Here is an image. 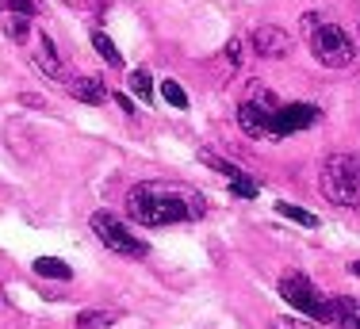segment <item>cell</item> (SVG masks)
Returning a JSON list of instances; mask_svg holds the SVG:
<instances>
[{"mask_svg": "<svg viewBox=\"0 0 360 329\" xmlns=\"http://www.w3.org/2000/svg\"><path fill=\"white\" fill-rule=\"evenodd\" d=\"M207 203L195 188L173 180H142L127 192V214L139 226H176V222L203 219Z\"/></svg>", "mask_w": 360, "mask_h": 329, "instance_id": "cell-1", "label": "cell"}, {"mask_svg": "<svg viewBox=\"0 0 360 329\" xmlns=\"http://www.w3.org/2000/svg\"><path fill=\"white\" fill-rule=\"evenodd\" d=\"M319 192L333 207H360V153H330L319 172Z\"/></svg>", "mask_w": 360, "mask_h": 329, "instance_id": "cell-2", "label": "cell"}, {"mask_svg": "<svg viewBox=\"0 0 360 329\" xmlns=\"http://www.w3.org/2000/svg\"><path fill=\"white\" fill-rule=\"evenodd\" d=\"M311 54H314V62L326 65V69H345V65L356 62L353 39H349L345 27H338V23H319V27L311 31Z\"/></svg>", "mask_w": 360, "mask_h": 329, "instance_id": "cell-3", "label": "cell"}, {"mask_svg": "<svg viewBox=\"0 0 360 329\" xmlns=\"http://www.w3.org/2000/svg\"><path fill=\"white\" fill-rule=\"evenodd\" d=\"M92 233H96L111 253H119V257H131V261L150 257V245H146L139 233H131V226L119 222V214H111V211H96V214H92Z\"/></svg>", "mask_w": 360, "mask_h": 329, "instance_id": "cell-4", "label": "cell"}, {"mask_svg": "<svg viewBox=\"0 0 360 329\" xmlns=\"http://www.w3.org/2000/svg\"><path fill=\"white\" fill-rule=\"evenodd\" d=\"M280 295L291 310H299L303 318H311V322H322L326 325V295L311 283V276L303 272H284L280 276Z\"/></svg>", "mask_w": 360, "mask_h": 329, "instance_id": "cell-5", "label": "cell"}, {"mask_svg": "<svg viewBox=\"0 0 360 329\" xmlns=\"http://www.w3.org/2000/svg\"><path fill=\"white\" fill-rule=\"evenodd\" d=\"M276 108H280V100L272 96V92L253 89V96L238 108V127H242V134L253 138V142L272 138V115H276Z\"/></svg>", "mask_w": 360, "mask_h": 329, "instance_id": "cell-6", "label": "cell"}, {"mask_svg": "<svg viewBox=\"0 0 360 329\" xmlns=\"http://www.w3.org/2000/svg\"><path fill=\"white\" fill-rule=\"evenodd\" d=\"M314 123H319V108L314 103H280L276 115H272V142H280L288 134H299Z\"/></svg>", "mask_w": 360, "mask_h": 329, "instance_id": "cell-7", "label": "cell"}, {"mask_svg": "<svg viewBox=\"0 0 360 329\" xmlns=\"http://www.w3.org/2000/svg\"><path fill=\"white\" fill-rule=\"evenodd\" d=\"M250 46L257 50V58H272V62H280V58H288L291 54V34L284 27H276V23H264V27H257L253 31V39H250Z\"/></svg>", "mask_w": 360, "mask_h": 329, "instance_id": "cell-8", "label": "cell"}, {"mask_svg": "<svg viewBox=\"0 0 360 329\" xmlns=\"http://www.w3.org/2000/svg\"><path fill=\"white\" fill-rule=\"evenodd\" d=\"M326 325L360 329V299H353V295H326Z\"/></svg>", "mask_w": 360, "mask_h": 329, "instance_id": "cell-9", "label": "cell"}, {"mask_svg": "<svg viewBox=\"0 0 360 329\" xmlns=\"http://www.w3.org/2000/svg\"><path fill=\"white\" fill-rule=\"evenodd\" d=\"M35 65L42 69V73L50 77V81H62V84H70V69H65V62L58 58V50H54V42H50V34H39V42H35Z\"/></svg>", "mask_w": 360, "mask_h": 329, "instance_id": "cell-10", "label": "cell"}, {"mask_svg": "<svg viewBox=\"0 0 360 329\" xmlns=\"http://www.w3.org/2000/svg\"><path fill=\"white\" fill-rule=\"evenodd\" d=\"M65 89H70L81 103H89V108H100V103L108 100V89H104V81H100V77H70V84H65Z\"/></svg>", "mask_w": 360, "mask_h": 329, "instance_id": "cell-11", "label": "cell"}, {"mask_svg": "<svg viewBox=\"0 0 360 329\" xmlns=\"http://www.w3.org/2000/svg\"><path fill=\"white\" fill-rule=\"evenodd\" d=\"M31 268H35V276H42V280H73V268L65 261H58V257H39Z\"/></svg>", "mask_w": 360, "mask_h": 329, "instance_id": "cell-12", "label": "cell"}, {"mask_svg": "<svg viewBox=\"0 0 360 329\" xmlns=\"http://www.w3.org/2000/svg\"><path fill=\"white\" fill-rule=\"evenodd\" d=\"M119 322L115 310H81L77 314V329H111Z\"/></svg>", "mask_w": 360, "mask_h": 329, "instance_id": "cell-13", "label": "cell"}, {"mask_svg": "<svg viewBox=\"0 0 360 329\" xmlns=\"http://www.w3.org/2000/svg\"><path fill=\"white\" fill-rule=\"evenodd\" d=\"M276 211L284 214V219L299 222V226H307V230H319V226H322V219H319L314 211H307V207H295V203H276Z\"/></svg>", "mask_w": 360, "mask_h": 329, "instance_id": "cell-14", "label": "cell"}, {"mask_svg": "<svg viewBox=\"0 0 360 329\" xmlns=\"http://www.w3.org/2000/svg\"><path fill=\"white\" fill-rule=\"evenodd\" d=\"M92 46H96V54H100V58H104V62H108V65H115V69H119V65H123V54H119V46H115V42H111V39H108V34H104V31H96V34H92Z\"/></svg>", "mask_w": 360, "mask_h": 329, "instance_id": "cell-15", "label": "cell"}, {"mask_svg": "<svg viewBox=\"0 0 360 329\" xmlns=\"http://www.w3.org/2000/svg\"><path fill=\"white\" fill-rule=\"evenodd\" d=\"M4 23V34L12 42H27V34H31V15H8V20H0Z\"/></svg>", "mask_w": 360, "mask_h": 329, "instance_id": "cell-16", "label": "cell"}, {"mask_svg": "<svg viewBox=\"0 0 360 329\" xmlns=\"http://www.w3.org/2000/svg\"><path fill=\"white\" fill-rule=\"evenodd\" d=\"M200 161H203V164H207V169H215V172H222V176H226V180H238V176H245V172H242V169H238V164H230V161H222V157H219V153H211V150H203V153H200Z\"/></svg>", "mask_w": 360, "mask_h": 329, "instance_id": "cell-17", "label": "cell"}, {"mask_svg": "<svg viewBox=\"0 0 360 329\" xmlns=\"http://www.w3.org/2000/svg\"><path fill=\"white\" fill-rule=\"evenodd\" d=\"M131 92H134L142 103L153 100V81H150V73H146V69H134V73H131Z\"/></svg>", "mask_w": 360, "mask_h": 329, "instance_id": "cell-18", "label": "cell"}, {"mask_svg": "<svg viewBox=\"0 0 360 329\" xmlns=\"http://www.w3.org/2000/svg\"><path fill=\"white\" fill-rule=\"evenodd\" d=\"M0 15H39V0H0Z\"/></svg>", "mask_w": 360, "mask_h": 329, "instance_id": "cell-19", "label": "cell"}, {"mask_svg": "<svg viewBox=\"0 0 360 329\" xmlns=\"http://www.w3.org/2000/svg\"><path fill=\"white\" fill-rule=\"evenodd\" d=\"M161 96H165V103H169V108H180V111L188 108V92L180 89L176 81H161Z\"/></svg>", "mask_w": 360, "mask_h": 329, "instance_id": "cell-20", "label": "cell"}, {"mask_svg": "<svg viewBox=\"0 0 360 329\" xmlns=\"http://www.w3.org/2000/svg\"><path fill=\"white\" fill-rule=\"evenodd\" d=\"M230 195H238V199H257V184L250 176H238V180H230Z\"/></svg>", "mask_w": 360, "mask_h": 329, "instance_id": "cell-21", "label": "cell"}, {"mask_svg": "<svg viewBox=\"0 0 360 329\" xmlns=\"http://www.w3.org/2000/svg\"><path fill=\"white\" fill-rule=\"evenodd\" d=\"M226 62H230V65H242V62H245V42H242V39H230V42H226Z\"/></svg>", "mask_w": 360, "mask_h": 329, "instance_id": "cell-22", "label": "cell"}, {"mask_svg": "<svg viewBox=\"0 0 360 329\" xmlns=\"http://www.w3.org/2000/svg\"><path fill=\"white\" fill-rule=\"evenodd\" d=\"M272 329H314V325H311V318H276Z\"/></svg>", "mask_w": 360, "mask_h": 329, "instance_id": "cell-23", "label": "cell"}, {"mask_svg": "<svg viewBox=\"0 0 360 329\" xmlns=\"http://www.w3.org/2000/svg\"><path fill=\"white\" fill-rule=\"evenodd\" d=\"M115 103L127 111V115H134V103H131V96H123V92H119V96H115Z\"/></svg>", "mask_w": 360, "mask_h": 329, "instance_id": "cell-24", "label": "cell"}, {"mask_svg": "<svg viewBox=\"0 0 360 329\" xmlns=\"http://www.w3.org/2000/svg\"><path fill=\"white\" fill-rule=\"evenodd\" d=\"M353 276H356V280H360V261H353Z\"/></svg>", "mask_w": 360, "mask_h": 329, "instance_id": "cell-25", "label": "cell"}]
</instances>
